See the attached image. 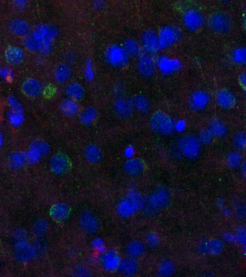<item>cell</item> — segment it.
Here are the masks:
<instances>
[{
    "label": "cell",
    "instance_id": "d4e9b609",
    "mask_svg": "<svg viewBox=\"0 0 246 277\" xmlns=\"http://www.w3.org/2000/svg\"><path fill=\"white\" fill-rule=\"evenodd\" d=\"M224 247V243L222 240L212 239L203 243L201 246V251L210 255H217L223 252Z\"/></svg>",
    "mask_w": 246,
    "mask_h": 277
},
{
    "label": "cell",
    "instance_id": "7dc6e473",
    "mask_svg": "<svg viewBox=\"0 0 246 277\" xmlns=\"http://www.w3.org/2000/svg\"><path fill=\"white\" fill-rule=\"evenodd\" d=\"M146 243L150 248H156L159 243V237L157 233L154 232H150L146 237Z\"/></svg>",
    "mask_w": 246,
    "mask_h": 277
},
{
    "label": "cell",
    "instance_id": "9c48e42d",
    "mask_svg": "<svg viewBox=\"0 0 246 277\" xmlns=\"http://www.w3.org/2000/svg\"><path fill=\"white\" fill-rule=\"evenodd\" d=\"M80 222L83 230L88 234L96 233L99 229V221L96 216L90 211H86L82 213Z\"/></svg>",
    "mask_w": 246,
    "mask_h": 277
},
{
    "label": "cell",
    "instance_id": "277c9868",
    "mask_svg": "<svg viewBox=\"0 0 246 277\" xmlns=\"http://www.w3.org/2000/svg\"><path fill=\"white\" fill-rule=\"evenodd\" d=\"M142 197L139 192L132 190L127 196L120 200L117 205L116 211L122 218L132 217L139 210Z\"/></svg>",
    "mask_w": 246,
    "mask_h": 277
},
{
    "label": "cell",
    "instance_id": "ffe728a7",
    "mask_svg": "<svg viewBox=\"0 0 246 277\" xmlns=\"http://www.w3.org/2000/svg\"><path fill=\"white\" fill-rule=\"evenodd\" d=\"M10 30L17 36H25L30 34L31 25L22 19H15L10 24Z\"/></svg>",
    "mask_w": 246,
    "mask_h": 277
},
{
    "label": "cell",
    "instance_id": "db71d44e",
    "mask_svg": "<svg viewBox=\"0 0 246 277\" xmlns=\"http://www.w3.org/2000/svg\"><path fill=\"white\" fill-rule=\"evenodd\" d=\"M92 247H93L94 249L97 250V251H103V248H104V243H103L101 239H95L92 242Z\"/></svg>",
    "mask_w": 246,
    "mask_h": 277
},
{
    "label": "cell",
    "instance_id": "d6986e66",
    "mask_svg": "<svg viewBox=\"0 0 246 277\" xmlns=\"http://www.w3.org/2000/svg\"><path fill=\"white\" fill-rule=\"evenodd\" d=\"M25 56L23 50L15 46L7 47L4 53L6 61L11 65L21 63L23 61Z\"/></svg>",
    "mask_w": 246,
    "mask_h": 277
},
{
    "label": "cell",
    "instance_id": "30bf717a",
    "mask_svg": "<svg viewBox=\"0 0 246 277\" xmlns=\"http://www.w3.org/2000/svg\"><path fill=\"white\" fill-rule=\"evenodd\" d=\"M35 250L28 245L23 239H21L17 243L15 249V256L21 262L30 261L34 257Z\"/></svg>",
    "mask_w": 246,
    "mask_h": 277
},
{
    "label": "cell",
    "instance_id": "7a4b0ae2",
    "mask_svg": "<svg viewBox=\"0 0 246 277\" xmlns=\"http://www.w3.org/2000/svg\"><path fill=\"white\" fill-rule=\"evenodd\" d=\"M176 151L180 156L188 160H196L201 154V144L195 135H183L177 141Z\"/></svg>",
    "mask_w": 246,
    "mask_h": 277
},
{
    "label": "cell",
    "instance_id": "1f68e13d",
    "mask_svg": "<svg viewBox=\"0 0 246 277\" xmlns=\"http://www.w3.org/2000/svg\"><path fill=\"white\" fill-rule=\"evenodd\" d=\"M176 271V266L171 260L164 259L159 263L158 275L160 277H171Z\"/></svg>",
    "mask_w": 246,
    "mask_h": 277
},
{
    "label": "cell",
    "instance_id": "91938a15",
    "mask_svg": "<svg viewBox=\"0 0 246 277\" xmlns=\"http://www.w3.org/2000/svg\"><path fill=\"white\" fill-rule=\"evenodd\" d=\"M2 144H3L2 135H1V132H0V148H1V146H2Z\"/></svg>",
    "mask_w": 246,
    "mask_h": 277
},
{
    "label": "cell",
    "instance_id": "8fae6325",
    "mask_svg": "<svg viewBox=\"0 0 246 277\" xmlns=\"http://www.w3.org/2000/svg\"><path fill=\"white\" fill-rule=\"evenodd\" d=\"M121 258L115 251H109L102 255L101 263L103 268L109 272H115L119 267Z\"/></svg>",
    "mask_w": 246,
    "mask_h": 277
},
{
    "label": "cell",
    "instance_id": "52a82bcc",
    "mask_svg": "<svg viewBox=\"0 0 246 277\" xmlns=\"http://www.w3.org/2000/svg\"><path fill=\"white\" fill-rule=\"evenodd\" d=\"M159 47H169L177 43L181 38V32L174 26H166L159 31Z\"/></svg>",
    "mask_w": 246,
    "mask_h": 277
},
{
    "label": "cell",
    "instance_id": "c3c4849f",
    "mask_svg": "<svg viewBox=\"0 0 246 277\" xmlns=\"http://www.w3.org/2000/svg\"><path fill=\"white\" fill-rule=\"evenodd\" d=\"M48 225L44 220H40L36 222L34 226V232L36 235L42 236L46 232Z\"/></svg>",
    "mask_w": 246,
    "mask_h": 277
},
{
    "label": "cell",
    "instance_id": "7bdbcfd3",
    "mask_svg": "<svg viewBox=\"0 0 246 277\" xmlns=\"http://www.w3.org/2000/svg\"><path fill=\"white\" fill-rule=\"evenodd\" d=\"M232 57L234 62L240 64V65H241V64L244 65L246 63V49H237L232 53Z\"/></svg>",
    "mask_w": 246,
    "mask_h": 277
},
{
    "label": "cell",
    "instance_id": "44dd1931",
    "mask_svg": "<svg viewBox=\"0 0 246 277\" xmlns=\"http://www.w3.org/2000/svg\"><path fill=\"white\" fill-rule=\"evenodd\" d=\"M209 130L213 133L214 136L219 138H225L228 134V128L223 120L217 117H214L209 122Z\"/></svg>",
    "mask_w": 246,
    "mask_h": 277
},
{
    "label": "cell",
    "instance_id": "7402d4cb",
    "mask_svg": "<svg viewBox=\"0 0 246 277\" xmlns=\"http://www.w3.org/2000/svg\"><path fill=\"white\" fill-rule=\"evenodd\" d=\"M139 72L145 77H151L156 73V65L153 59L148 55H143L139 62Z\"/></svg>",
    "mask_w": 246,
    "mask_h": 277
},
{
    "label": "cell",
    "instance_id": "b9f144b4",
    "mask_svg": "<svg viewBox=\"0 0 246 277\" xmlns=\"http://www.w3.org/2000/svg\"><path fill=\"white\" fill-rule=\"evenodd\" d=\"M52 40L51 38L46 36L42 41L39 42V51H42L43 54H48L51 52L52 49Z\"/></svg>",
    "mask_w": 246,
    "mask_h": 277
},
{
    "label": "cell",
    "instance_id": "8d00e7d4",
    "mask_svg": "<svg viewBox=\"0 0 246 277\" xmlns=\"http://www.w3.org/2000/svg\"><path fill=\"white\" fill-rule=\"evenodd\" d=\"M7 120L13 127H19L23 122V114L22 112L11 109L7 114Z\"/></svg>",
    "mask_w": 246,
    "mask_h": 277
},
{
    "label": "cell",
    "instance_id": "836d02e7",
    "mask_svg": "<svg viewBox=\"0 0 246 277\" xmlns=\"http://www.w3.org/2000/svg\"><path fill=\"white\" fill-rule=\"evenodd\" d=\"M158 65L161 71L165 74L172 73L179 68V64L177 62L165 57H159Z\"/></svg>",
    "mask_w": 246,
    "mask_h": 277
},
{
    "label": "cell",
    "instance_id": "680465c9",
    "mask_svg": "<svg viewBox=\"0 0 246 277\" xmlns=\"http://www.w3.org/2000/svg\"><path fill=\"white\" fill-rule=\"evenodd\" d=\"M240 82H241V86H244V88L246 87V73H243L240 76Z\"/></svg>",
    "mask_w": 246,
    "mask_h": 277
},
{
    "label": "cell",
    "instance_id": "6f0895ef",
    "mask_svg": "<svg viewBox=\"0 0 246 277\" xmlns=\"http://www.w3.org/2000/svg\"><path fill=\"white\" fill-rule=\"evenodd\" d=\"M55 88L54 86H47L45 88V91H44V93L48 95V97H51V96L54 95L55 94Z\"/></svg>",
    "mask_w": 246,
    "mask_h": 277
},
{
    "label": "cell",
    "instance_id": "e0dca14e",
    "mask_svg": "<svg viewBox=\"0 0 246 277\" xmlns=\"http://www.w3.org/2000/svg\"><path fill=\"white\" fill-rule=\"evenodd\" d=\"M145 162L140 159H131L124 164V171L129 176H137L145 171Z\"/></svg>",
    "mask_w": 246,
    "mask_h": 277
},
{
    "label": "cell",
    "instance_id": "ac0fdd59",
    "mask_svg": "<svg viewBox=\"0 0 246 277\" xmlns=\"http://www.w3.org/2000/svg\"><path fill=\"white\" fill-rule=\"evenodd\" d=\"M217 103L224 109H230L236 103V98L234 94L227 89H221L217 92L216 96Z\"/></svg>",
    "mask_w": 246,
    "mask_h": 277
},
{
    "label": "cell",
    "instance_id": "ba28073f",
    "mask_svg": "<svg viewBox=\"0 0 246 277\" xmlns=\"http://www.w3.org/2000/svg\"><path fill=\"white\" fill-rule=\"evenodd\" d=\"M209 96L204 91H198L193 93L188 98V104L190 109L194 112H201L207 106Z\"/></svg>",
    "mask_w": 246,
    "mask_h": 277
},
{
    "label": "cell",
    "instance_id": "ee69618b",
    "mask_svg": "<svg viewBox=\"0 0 246 277\" xmlns=\"http://www.w3.org/2000/svg\"><path fill=\"white\" fill-rule=\"evenodd\" d=\"M32 147L35 148L39 153L42 154V156H45L49 153L50 148L48 144L44 142V141H35L33 144L30 145Z\"/></svg>",
    "mask_w": 246,
    "mask_h": 277
},
{
    "label": "cell",
    "instance_id": "4fadbf2b",
    "mask_svg": "<svg viewBox=\"0 0 246 277\" xmlns=\"http://www.w3.org/2000/svg\"><path fill=\"white\" fill-rule=\"evenodd\" d=\"M50 165L53 173L57 175H63L69 170V159L65 155L58 153L51 158Z\"/></svg>",
    "mask_w": 246,
    "mask_h": 277
},
{
    "label": "cell",
    "instance_id": "74e56055",
    "mask_svg": "<svg viewBox=\"0 0 246 277\" xmlns=\"http://www.w3.org/2000/svg\"><path fill=\"white\" fill-rule=\"evenodd\" d=\"M124 50L127 51L129 54L132 56L139 55L140 53V46L133 39H129L124 42Z\"/></svg>",
    "mask_w": 246,
    "mask_h": 277
},
{
    "label": "cell",
    "instance_id": "f5cc1de1",
    "mask_svg": "<svg viewBox=\"0 0 246 277\" xmlns=\"http://www.w3.org/2000/svg\"><path fill=\"white\" fill-rule=\"evenodd\" d=\"M1 76L4 77L6 80H10L13 78V73L12 70L9 68H4L3 69L0 70Z\"/></svg>",
    "mask_w": 246,
    "mask_h": 277
},
{
    "label": "cell",
    "instance_id": "83f0119b",
    "mask_svg": "<svg viewBox=\"0 0 246 277\" xmlns=\"http://www.w3.org/2000/svg\"><path fill=\"white\" fill-rule=\"evenodd\" d=\"M8 162L12 169L19 170V169L22 168L28 162L27 153L22 151L15 152L10 155Z\"/></svg>",
    "mask_w": 246,
    "mask_h": 277
},
{
    "label": "cell",
    "instance_id": "60d3db41",
    "mask_svg": "<svg viewBox=\"0 0 246 277\" xmlns=\"http://www.w3.org/2000/svg\"><path fill=\"white\" fill-rule=\"evenodd\" d=\"M200 142L205 146H209L213 142L214 135L209 129H203L200 133L199 137Z\"/></svg>",
    "mask_w": 246,
    "mask_h": 277
},
{
    "label": "cell",
    "instance_id": "ab89813d",
    "mask_svg": "<svg viewBox=\"0 0 246 277\" xmlns=\"http://www.w3.org/2000/svg\"><path fill=\"white\" fill-rule=\"evenodd\" d=\"M234 146L239 150H246V136L245 132H239L234 136Z\"/></svg>",
    "mask_w": 246,
    "mask_h": 277
},
{
    "label": "cell",
    "instance_id": "7c38bea8",
    "mask_svg": "<svg viewBox=\"0 0 246 277\" xmlns=\"http://www.w3.org/2000/svg\"><path fill=\"white\" fill-rule=\"evenodd\" d=\"M184 22L188 30L197 31L202 27L203 18L197 10H190L184 15Z\"/></svg>",
    "mask_w": 246,
    "mask_h": 277
},
{
    "label": "cell",
    "instance_id": "f907efd6",
    "mask_svg": "<svg viewBox=\"0 0 246 277\" xmlns=\"http://www.w3.org/2000/svg\"><path fill=\"white\" fill-rule=\"evenodd\" d=\"M8 103L10 106H11L12 109H13V110L23 112V109H22L21 103H20L19 101H18L15 97H13V96L9 97Z\"/></svg>",
    "mask_w": 246,
    "mask_h": 277
},
{
    "label": "cell",
    "instance_id": "3957f363",
    "mask_svg": "<svg viewBox=\"0 0 246 277\" xmlns=\"http://www.w3.org/2000/svg\"><path fill=\"white\" fill-rule=\"evenodd\" d=\"M150 126L153 131L163 135H173L176 127L174 119L161 111H157L152 115Z\"/></svg>",
    "mask_w": 246,
    "mask_h": 277
},
{
    "label": "cell",
    "instance_id": "f35d334b",
    "mask_svg": "<svg viewBox=\"0 0 246 277\" xmlns=\"http://www.w3.org/2000/svg\"><path fill=\"white\" fill-rule=\"evenodd\" d=\"M23 43L29 51H36L39 50V41H38L32 33L25 36Z\"/></svg>",
    "mask_w": 246,
    "mask_h": 277
},
{
    "label": "cell",
    "instance_id": "603a6c76",
    "mask_svg": "<svg viewBox=\"0 0 246 277\" xmlns=\"http://www.w3.org/2000/svg\"><path fill=\"white\" fill-rule=\"evenodd\" d=\"M70 211L69 205L63 203H59L53 205L51 210V216L56 221L62 222L68 218Z\"/></svg>",
    "mask_w": 246,
    "mask_h": 277
},
{
    "label": "cell",
    "instance_id": "f1b7e54d",
    "mask_svg": "<svg viewBox=\"0 0 246 277\" xmlns=\"http://www.w3.org/2000/svg\"><path fill=\"white\" fill-rule=\"evenodd\" d=\"M130 102L132 103L133 109H136L138 112L147 113L150 111V101L143 96H134L131 99Z\"/></svg>",
    "mask_w": 246,
    "mask_h": 277
},
{
    "label": "cell",
    "instance_id": "bcb514c9",
    "mask_svg": "<svg viewBox=\"0 0 246 277\" xmlns=\"http://www.w3.org/2000/svg\"><path fill=\"white\" fill-rule=\"evenodd\" d=\"M73 273L74 276L77 277H90L92 275L90 270L87 266L83 264H79L74 266Z\"/></svg>",
    "mask_w": 246,
    "mask_h": 277
},
{
    "label": "cell",
    "instance_id": "5bb4252c",
    "mask_svg": "<svg viewBox=\"0 0 246 277\" xmlns=\"http://www.w3.org/2000/svg\"><path fill=\"white\" fill-rule=\"evenodd\" d=\"M22 89L24 94L31 98H36L43 93V85L39 80L34 78L25 80L22 85Z\"/></svg>",
    "mask_w": 246,
    "mask_h": 277
},
{
    "label": "cell",
    "instance_id": "5b68a950",
    "mask_svg": "<svg viewBox=\"0 0 246 277\" xmlns=\"http://www.w3.org/2000/svg\"><path fill=\"white\" fill-rule=\"evenodd\" d=\"M231 17L224 12H216L209 16L208 25L211 30L217 33H225L231 29Z\"/></svg>",
    "mask_w": 246,
    "mask_h": 277
},
{
    "label": "cell",
    "instance_id": "d6a6232c",
    "mask_svg": "<svg viewBox=\"0 0 246 277\" xmlns=\"http://www.w3.org/2000/svg\"><path fill=\"white\" fill-rule=\"evenodd\" d=\"M67 94L69 98L72 100H80L83 98L85 94L84 88L78 83H72L69 85L66 90Z\"/></svg>",
    "mask_w": 246,
    "mask_h": 277
},
{
    "label": "cell",
    "instance_id": "e575fe53",
    "mask_svg": "<svg viewBox=\"0 0 246 277\" xmlns=\"http://www.w3.org/2000/svg\"><path fill=\"white\" fill-rule=\"evenodd\" d=\"M98 116V112L92 107H88L85 109L80 115V122L85 126H89L92 124Z\"/></svg>",
    "mask_w": 246,
    "mask_h": 277
},
{
    "label": "cell",
    "instance_id": "cb8c5ba5",
    "mask_svg": "<svg viewBox=\"0 0 246 277\" xmlns=\"http://www.w3.org/2000/svg\"><path fill=\"white\" fill-rule=\"evenodd\" d=\"M118 268L124 275H127V276H132L138 272L139 263L135 258L130 256L121 260Z\"/></svg>",
    "mask_w": 246,
    "mask_h": 277
},
{
    "label": "cell",
    "instance_id": "4316f807",
    "mask_svg": "<svg viewBox=\"0 0 246 277\" xmlns=\"http://www.w3.org/2000/svg\"><path fill=\"white\" fill-rule=\"evenodd\" d=\"M146 251L145 243L139 240H133L127 246V254L134 258H139L144 255Z\"/></svg>",
    "mask_w": 246,
    "mask_h": 277
},
{
    "label": "cell",
    "instance_id": "d590c367",
    "mask_svg": "<svg viewBox=\"0 0 246 277\" xmlns=\"http://www.w3.org/2000/svg\"><path fill=\"white\" fill-rule=\"evenodd\" d=\"M227 164L230 169L238 168L243 164L242 155L237 151L229 153L227 156Z\"/></svg>",
    "mask_w": 246,
    "mask_h": 277
},
{
    "label": "cell",
    "instance_id": "9f6ffc18",
    "mask_svg": "<svg viewBox=\"0 0 246 277\" xmlns=\"http://www.w3.org/2000/svg\"><path fill=\"white\" fill-rule=\"evenodd\" d=\"M86 76L88 80H91L92 78V65L90 62H88L86 67Z\"/></svg>",
    "mask_w": 246,
    "mask_h": 277
},
{
    "label": "cell",
    "instance_id": "8992f818",
    "mask_svg": "<svg viewBox=\"0 0 246 277\" xmlns=\"http://www.w3.org/2000/svg\"><path fill=\"white\" fill-rule=\"evenodd\" d=\"M106 59L109 65L115 68H122L128 63L130 54L122 47L112 46L106 51Z\"/></svg>",
    "mask_w": 246,
    "mask_h": 277
},
{
    "label": "cell",
    "instance_id": "6da1fadb",
    "mask_svg": "<svg viewBox=\"0 0 246 277\" xmlns=\"http://www.w3.org/2000/svg\"><path fill=\"white\" fill-rule=\"evenodd\" d=\"M171 203V193L167 187L159 186L145 199H142L139 208L145 217L152 218L158 215Z\"/></svg>",
    "mask_w": 246,
    "mask_h": 277
},
{
    "label": "cell",
    "instance_id": "11a10c76",
    "mask_svg": "<svg viewBox=\"0 0 246 277\" xmlns=\"http://www.w3.org/2000/svg\"><path fill=\"white\" fill-rule=\"evenodd\" d=\"M13 1L14 2L15 7L18 10H23V9H25L27 5V2H28V0H13Z\"/></svg>",
    "mask_w": 246,
    "mask_h": 277
},
{
    "label": "cell",
    "instance_id": "9a60e30c",
    "mask_svg": "<svg viewBox=\"0 0 246 277\" xmlns=\"http://www.w3.org/2000/svg\"><path fill=\"white\" fill-rule=\"evenodd\" d=\"M133 109L130 100L125 98L117 99L113 103V111L121 118L127 119L132 116Z\"/></svg>",
    "mask_w": 246,
    "mask_h": 277
},
{
    "label": "cell",
    "instance_id": "816d5d0a",
    "mask_svg": "<svg viewBox=\"0 0 246 277\" xmlns=\"http://www.w3.org/2000/svg\"><path fill=\"white\" fill-rule=\"evenodd\" d=\"M59 35V29L54 25L47 27V36L51 39H56Z\"/></svg>",
    "mask_w": 246,
    "mask_h": 277
},
{
    "label": "cell",
    "instance_id": "484cf974",
    "mask_svg": "<svg viewBox=\"0 0 246 277\" xmlns=\"http://www.w3.org/2000/svg\"><path fill=\"white\" fill-rule=\"evenodd\" d=\"M61 109L65 115L68 117H74L80 112V105L76 100L69 98L65 100L61 103Z\"/></svg>",
    "mask_w": 246,
    "mask_h": 277
},
{
    "label": "cell",
    "instance_id": "2e32d148",
    "mask_svg": "<svg viewBox=\"0 0 246 277\" xmlns=\"http://www.w3.org/2000/svg\"><path fill=\"white\" fill-rule=\"evenodd\" d=\"M142 45L146 51L156 52L159 48L158 35L153 30L145 32L142 36Z\"/></svg>",
    "mask_w": 246,
    "mask_h": 277
},
{
    "label": "cell",
    "instance_id": "f6af8a7d",
    "mask_svg": "<svg viewBox=\"0 0 246 277\" xmlns=\"http://www.w3.org/2000/svg\"><path fill=\"white\" fill-rule=\"evenodd\" d=\"M33 36L37 39L38 41H42L44 38L47 36V26L43 24H40L36 26L33 30Z\"/></svg>",
    "mask_w": 246,
    "mask_h": 277
},
{
    "label": "cell",
    "instance_id": "f546056e",
    "mask_svg": "<svg viewBox=\"0 0 246 277\" xmlns=\"http://www.w3.org/2000/svg\"><path fill=\"white\" fill-rule=\"evenodd\" d=\"M85 156L89 163L96 164L101 160L103 153L98 146L91 144L86 148L85 151Z\"/></svg>",
    "mask_w": 246,
    "mask_h": 277
},
{
    "label": "cell",
    "instance_id": "681fc988",
    "mask_svg": "<svg viewBox=\"0 0 246 277\" xmlns=\"http://www.w3.org/2000/svg\"><path fill=\"white\" fill-rule=\"evenodd\" d=\"M235 239L237 242L241 246H245L246 245V228L244 227H241L237 230Z\"/></svg>",
    "mask_w": 246,
    "mask_h": 277
},
{
    "label": "cell",
    "instance_id": "4dcf8cb0",
    "mask_svg": "<svg viewBox=\"0 0 246 277\" xmlns=\"http://www.w3.org/2000/svg\"><path fill=\"white\" fill-rule=\"evenodd\" d=\"M72 75V70L66 64H60L54 71V76L56 80L59 83H65L69 80Z\"/></svg>",
    "mask_w": 246,
    "mask_h": 277
}]
</instances>
